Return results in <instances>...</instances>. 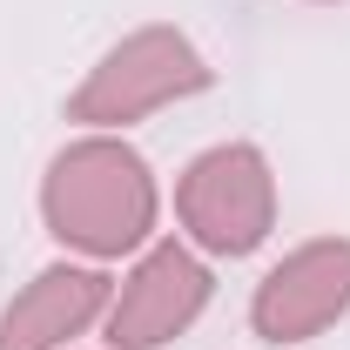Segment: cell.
Masks as SVG:
<instances>
[{"label": "cell", "instance_id": "6", "mask_svg": "<svg viewBox=\"0 0 350 350\" xmlns=\"http://www.w3.org/2000/svg\"><path fill=\"white\" fill-rule=\"evenodd\" d=\"M115 304V276L101 262H47L0 310V350H68Z\"/></svg>", "mask_w": 350, "mask_h": 350}, {"label": "cell", "instance_id": "2", "mask_svg": "<svg viewBox=\"0 0 350 350\" xmlns=\"http://www.w3.org/2000/svg\"><path fill=\"white\" fill-rule=\"evenodd\" d=\"M209 81H216V68L202 61V47L189 41L182 27H135L68 94V122H81L88 135H122L135 122L175 108V101L202 94Z\"/></svg>", "mask_w": 350, "mask_h": 350}, {"label": "cell", "instance_id": "4", "mask_svg": "<svg viewBox=\"0 0 350 350\" xmlns=\"http://www.w3.org/2000/svg\"><path fill=\"white\" fill-rule=\"evenodd\" d=\"M216 297V276H209V262L202 250H189V243H148L142 256L129 262V276L115 283V304H108V350H162L175 344L202 310Z\"/></svg>", "mask_w": 350, "mask_h": 350}, {"label": "cell", "instance_id": "3", "mask_svg": "<svg viewBox=\"0 0 350 350\" xmlns=\"http://www.w3.org/2000/svg\"><path fill=\"white\" fill-rule=\"evenodd\" d=\"M175 222L202 256H256L276 229V175L256 142H216L175 175Z\"/></svg>", "mask_w": 350, "mask_h": 350}, {"label": "cell", "instance_id": "5", "mask_svg": "<svg viewBox=\"0 0 350 350\" xmlns=\"http://www.w3.org/2000/svg\"><path fill=\"white\" fill-rule=\"evenodd\" d=\"M350 317V236L297 243L250 297V323L262 344H310Z\"/></svg>", "mask_w": 350, "mask_h": 350}, {"label": "cell", "instance_id": "1", "mask_svg": "<svg viewBox=\"0 0 350 350\" xmlns=\"http://www.w3.org/2000/svg\"><path fill=\"white\" fill-rule=\"evenodd\" d=\"M41 222H47V236L81 262L142 256L155 243V222H162L155 169L122 135H81L41 175Z\"/></svg>", "mask_w": 350, "mask_h": 350}]
</instances>
